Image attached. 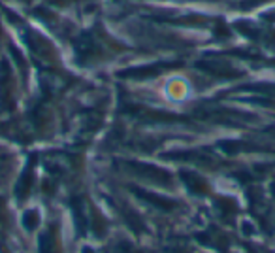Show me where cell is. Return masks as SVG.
Returning <instances> with one entry per match:
<instances>
[{"label": "cell", "instance_id": "277c9868", "mask_svg": "<svg viewBox=\"0 0 275 253\" xmlns=\"http://www.w3.org/2000/svg\"><path fill=\"white\" fill-rule=\"evenodd\" d=\"M83 253H95V252H91L89 248H83Z\"/></svg>", "mask_w": 275, "mask_h": 253}, {"label": "cell", "instance_id": "5b68a950", "mask_svg": "<svg viewBox=\"0 0 275 253\" xmlns=\"http://www.w3.org/2000/svg\"><path fill=\"white\" fill-rule=\"evenodd\" d=\"M170 253H181V252H177V250H174V252H170Z\"/></svg>", "mask_w": 275, "mask_h": 253}, {"label": "cell", "instance_id": "6da1fadb", "mask_svg": "<svg viewBox=\"0 0 275 253\" xmlns=\"http://www.w3.org/2000/svg\"><path fill=\"white\" fill-rule=\"evenodd\" d=\"M136 195H140L142 198H145V200H149L151 204L158 206V208H162V210H172V206H174V202H172V200H166V198H160V197H153V195H147L145 191H136Z\"/></svg>", "mask_w": 275, "mask_h": 253}, {"label": "cell", "instance_id": "7a4b0ae2", "mask_svg": "<svg viewBox=\"0 0 275 253\" xmlns=\"http://www.w3.org/2000/svg\"><path fill=\"white\" fill-rule=\"evenodd\" d=\"M23 223H25V229L26 230H32L38 225V212H26L23 217Z\"/></svg>", "mask_w": 275, "mask_h": 253}, {"label": "cell", "instance_id": "3957f363", "mask_svg": "<svg viewBox=\"0 0 275 253\" xmlns=\"http://www.w3.org/2000/svg\"><path fill=\"white\" fill-rule=\"evenodd\" d=\"M115 253H138V252L134 250V246L128 244V242H119L115 246Z\"/></svg>", "mask_w": 275, "mask_h": 253}]
</instances>
